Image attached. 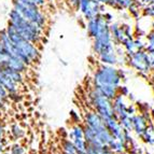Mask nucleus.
Here are the masks:
<instances>
[{
    "mask_svg": "<svg viewBox=\"0 0 154 154\" xmlns=\"http://www.w3.org/2000/svg\"><path fill=\"white\" fill-rule=\"evenodd\" d=\"M86 154H114L110 150L108 146H86Z\"/></svg>",
    "mask_w": 154,
    "mask_h": 154,
    "instance_id": "12",
    "label": "nucleus"
},
{
    "mask_svg": "<svg viewBox=\"0 0 154 154\" xmlns=\"http://www.w3.org/2000/svg\"><path fill=\"white\" fill-rule=\"evenodd\" d=\"M152 121H149L143 114L141 113H136L131 116V124H133V131L137 136L140 137L146 131L148 124Z\"/></svg>",
    "mask_w": 154,
    "mask_h": 154,
    "instance_id": "5",
    "label": "nucleus"
},
{
    "mask_svg": "<svg viewBox=\"0 0 154 154\" xmlns=\"http://www.w3.org/2000/svg\"><path fill=\"white\" fill-rule=\"evenodd\" d=\"M29 154H35V153H29Z\"/></svg>",
    "mask_w": 154,
    "mask_h": 154,
    "instance_id": "20",
    "label": "nucleus"
},
{
    "mask_svg": "<svg viewBox=\"0 0 154 154\" xmlns=\"http://www.w3.org/2000/svg\"><path fill=\"white\" fill-rule=\"evenodd\" d=\"M139 138L141 139L143 142H146V143L154 146V122H150L148 124L144 133Z\"/></svg>",
    "mask_w": 154,
    "mask_h": 154,
    "instance_id": "10",
    "label": "nucleus"
},
{
    "mask_svg": "<svg viewBox=\"0 0 154 154\" xmlns=\"http://www.w3.org/2000/svg\"><path fill=\"white\" fill-rule=\"evenodd\" d=\"M70 140L75 139L84 138V124L82 123H75L68 131V137Z\"/></svg>",
    "mask_w": 154,
    "mask_h": 154,
    "instance_id": "9",
    "label": "nucleus"
},
{
    "mask_svg": "<svg viewBox=\"0 0 154 154\" xmlns=\"http://www.w3.org/2000/svg\"><path fill=\"white\" fill-rule=\"evenodd\" d=\"M100 64L103 65H109V66H116L119 65V57L116 55V49L110 50V51H106L101 54L98 55Z\"/></svg>",
    "mask_w": 154,
    "mask_h": 154,
    "instance_id": "7",
    "label": "nucleus"
},
{
    "mask_svg": "<svg viewBox=\"0 0 154 154\" xmlns=\"http://www.w3.org/2000/svg\"><path fill=\"white\" fill-rule=\"evenodd\" d=\"M123 78L124 72L116 66L100 64L93 75L92 85H112L119 88Z\"/></svg>",
    "mask_w": 154,
    "mask_h": 154,
    "instance_id": "1",
    "label": "nucleus"
},
{
    "mask_svg": "<svg viewBox=\"0 0 154 154\" xmlns=\"http://www.w3.org/2000/svg\"><path fill=\"white\" fill-rule=\"evenodd\" d=\"M92 88L97 90L101 95L109 98L110 100H113L119 94V88L112 86V85H92Z\"/></svg>",
    "mask_w": 154,
    "mask_h": 154,
    "instance_id": "8",
    "label": "nucleus"
},
{
    "mask_svg": "<svg viewBox=\"0 0 154 154\" xmlns=\"http://www.w3.org/2000/svg\"><path fill=\"white\" fill-rule=\"evenodd\" d=\"M126 62L129 67H131L142 75H149L152 70L146 50L136 51L134 54L126 56Z\"/></svg>",
    "mask_w": 154,
    "mask_h": 154,
    "instance_id": "3",
    "label": "nucleus"
},
{
    "mask_svg": "<svg viewBox=\"0 0 154 154\" xmlns=\"http://www.w3.org/2000/svg\"><path fill=\"white\" fill-rule=\"evenodd\" d=\"M150 116H151L152 122H154V109H151V111H150Z\"/></svg>",
    "mask_w": 154,
    "mask_h": 154,
    "instance_id": "19",
    "label": "nucleus"
},
{
    "mask_svg": "<svg viewBox=\"0 0 154 154\" xmlns=\"http://www.w3.org/2000/svg\"><path fill=\"white\" fill-rule=\"evenodd\" d=\"M119 122L121 124L122 128L125 129L127 131H133V124H131V116H125L123 118L119 119Z\"/></svg>",
    "mask_w": 154,
    "mask_h": 154,
    "instance_id": "14",
    "label": "nucleus"
},
{
    "mask_svg": "<svg viewBox=\"0 0 154 154\" xmlns=\"http://www.w3.org/2000/svg\"><path fill=\"white\" fill-rule=\"evenodd\" d=\"M62 152L63 154H78L73 142L69 138H65L62 140Z\"/></svg>",
    "mask_w": 154,
    "mask_h": 154,
    "instance_id": "11",
    "label": "nucleus"
},
{
    "mask_svg": "<svg viewBox=\"0 0 154 154\" xmlns=\"http://www.w3.org/2000/svg\"><path fill=\"white\" fill-rule=\"evenodd\" d=\"M11 134H12V136L15 139H22L25 136L26 131L20 124L14 123L11 125Z\"/></svg>",
    "mask_w": 154,
    "mask_h": 154,
    "instance_id": "13",
    "label": "nucleus"
},
{
    "mask_svg": "<svg viewBox=\"0 0 154 154\" xmlns=\"http://www.w3.org/2000/svg\"><path fill=\"white\" fill-rule=\"evenodd\" d=\"M8 153L9 154H26V150L23 148V146L15 143L11 146V149L9 150Z\"/></svg>",
    "mask_w": 154,
    "mask_h": 154,
    "instance_id": "15",
    "label": "nucleus"
},
{
    "mask_svg": "<svg viewBox=\"0 0 154 154\" xmlns=\"http://www.w3.org/2000/svg\"><path fill=\"white\" fill-rule=\"evenodd\" d=\"M146 52V54H148V57H149V62L150 65H151V68L152 70L154 69V50H148Z\"/></svg>",
    "mask_w": 154,
    "mask_h": 154,
    "instance_id": "16",
    "label": "nucleus"
},
{
    "mask_svg": "<svg viewBox=\"0 0 154 154\" xmlns=\"http://www.w3.org/2000/svg\"><path fill=\"white\" fill-rule=\"evenodd\" d=\"M2 136H3V126L1 124V122H0V138H2Z\"/></svg>",
    "mask_w": 154,
    "mask_h": 154,
    "instance_id": "18",
    "label": "nucleus"
},
{
    "mask_svg": "<svg viewBox=\"0 0 154 154\" xmlns=\"http://www.w3.org/2000/svg\"><path fill=\"white\" fill-rule=\"evenodd\" d=\"M112 106H113V111H114V116L118 118V120L125 116H129L128 113H127V107H128V105L125 103V99H124L123 95L118 94L116 96V98L112 100Z\"/></svg>",
    "mask_w": 154,
    "mask_h": 154,
    "instance_id": "6",
    "label": "nucleus"
},
{
    "mask_svg": "<svg viewBox=\"0 0 154 154\" xmlns=\"http://www.w3.org/2000/svg\"><path fill=\"white\" fill-rule=\"evenodd\" d=\"M83 124L90 126L91 128H93L95 131L96 134H98L99 131H103L105 128H107L103 123V118L96 112L95 110H88L85 112L84 114V119H83Z\"/></svg>",
    "mask_w": 154,
    "mask_h": 154,
    "instance_id": "4",
    "label": "nucleus"
},
{
    "mask_svg": "<svg viewBox=\"0 0 154 154\" xmlns=\"http://www.w3.org/2000/svg\"><path fill=\"white\" fill-rule=\"evenodd\" d=\"M5 141H3V138H0V154H2L3 149H5Z\"/></svg>",
    "mask_w": 154,
    "mask_h": 154,
    "instance_id": "17",
    "label": "nucleus"
},
{
    "mask_svg": "<svg viewBox=\"0 0 154 154\" xmlns=\"http://www.w3.org/2000/svg\"><path fill=\"white\" fill-rule=\"evenodd\" d=\"M88 99H90V103L92 105V109L95 110L103 118V120L114 116L112 100L101 95L94 88H91V91L88 92Z\"/></svg>",
    "mask_w": 154,
    "mask_h": 154,
    "instance_id": "2",
    "label": "nucleus"
}]
</instances>
